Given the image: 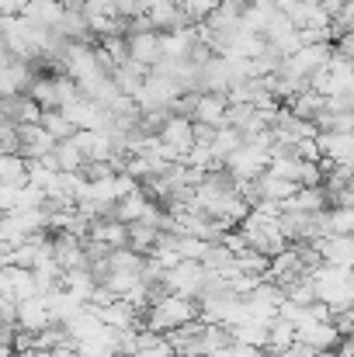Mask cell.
I'll list each match as a JSON object with an SVG mask.
<instances>
[{
  "instance_id": "obj_1",
  "label": "cell",
  "mask_w": 354,
  "mask_h": 357,
  "mask_svg": "<svg viewBox=\"0 0 354 357\" xmlns=\"http://www.w3.org/2000/svg\"><path fill=\"white\" fill-rule=\"evenodd\" d=\"M309 281H313V291L320 302H327L334 312L337 309H351L354 302V281H351V267H334V264H316L309 271Z\"/></svg>"
},
{
  "instance_id": "obj_2",
  "label": "cell",
  "mask_w": 354,
  "mask_h": 357,
  "mask_svg": "<svg viewBox=\"0 0 354 357\" xmlns=\"http://www.w3.org/2000/svg\"><path fill=\"white\" fill-rule=\"evenodd\" d=\"M209 281H212V274L205 271L202 260H177V264L167 267L163 278H160L163 291L181 295V298H195V302H198V295L209 288Z\"/></svg>"
},
{
  "instance_id": "obj_3",
  "label": "cell",
  "mask_w": 354,
  "mask_h": 357,
  "mask_svg": "<svg viewBox=\"0 0 354 357\" xmlns=\"http://www.w3.org/2000/svg\"><path fill=\"white\" fill-rule=\"evenodd\" d=\"M49 323H52V312H49V298L45 295H28V298L14 302V330L38 333Z\"/></svg>"
},
{
  "instance_id": "obj_4",
  "label": "cell",
  "mask_w": 354,
  "mask_h": 357,
  "mask_svg": "<svg viewBox=\"0 0 354 357\" xmlns=\"http://www.w3.org/2000/svg\"><path fill=\"white\" fill-rule=\"evenodd\" d=\"M295 340L313 347V351H334L344 337L334 330V323H306V326L295 330Z\"/></svg>"
},
{
  "instance_id": "obj_5",
  "label": "cell",
  "mask_w": 354,
  "mask_h": 357,
  "mask_svg": "<svg viewBox=\"0 0 354 357\" xmlns=\"http://www.w3.org/2000/svg\"><path fill=\"white\" fill-rule=\"evenodd\" d=\"M295 191H299V184H292V181H281V177L267 181V188H264V195H267V198H274V202H288Z\"/></svg>"
},
{
  "instance_id": "obj_6",
  "label": "cell",
  "mask_w": 354,
  "mask_h": 357,
  "mask_svg": "<svg viewBox=\"0 0 354 357\" xmlns=\"http://www.w3.org/2000/svg\"><path fill=\"white\" fill-rule=\"evenodd\" d=\"M257 357H267V354H264V351H260V354H257Z\"/></svg>"
}]
</instances>
